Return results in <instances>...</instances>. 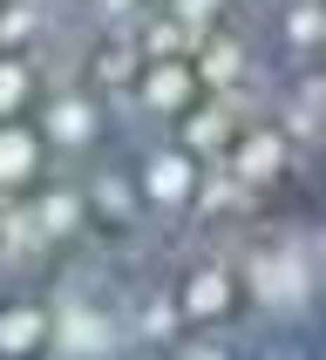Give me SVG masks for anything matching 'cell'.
Instances as JSON below:
<instances>
[{
  "label": "cell",
  "instance_id": "obj_1",
  "mask_svg": "<svg viewBox=\"0 0 326 360\" xmlns=\"http://www.w3.org/2000/svg\"><path fill=\"white\" fill-rule=\"evenodd\" d=\"M0 360H326V211L0 292Z\"/></svg>",
  "mask_w": 326,
  "mask_h": 360
}]
</instances>
